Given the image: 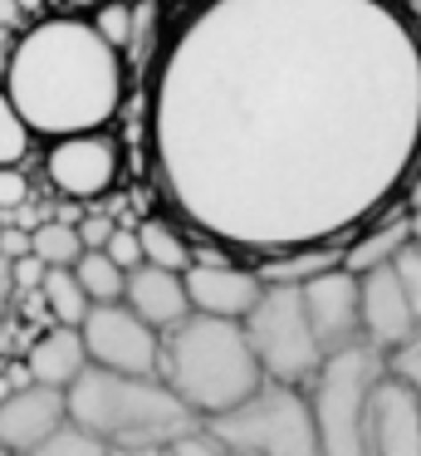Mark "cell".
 I'll use <instances>...</instances> for the list:
<instances>
[{"mask_svg": "<svg viewBox=\"0 0 421 456\" xmlns=\"http://www.w3.org/2000/svg\"><path fill=\"white\" fill-rule=\"evenodd\" d=\"M39 305L49 309V324L59 329H78L88 319V295L78 289L74 270H45V285H39Z\"/></svg>", "mask_w": 421, "mask_h": 456, "instance_id": "cell-19", "label": "cell"}, {"mask_svg": "<svg viewBox=\"0 0 421 456\" xmlns=\"http://www.w3.org/2000/svg\"><path fill=\"white\" fill-rule=\"evenodd\" d=\"M0 250H5L10 260L29 256V231H5V236H0Z\"/></svg>", "mask_w": 421, "mask_h": 456, "instance_id": "cell-32", "label": "cell"}, {"mask_svg": "<svg viewBox=\"0 0 421 456\" xmlns=\"http://www.w3.org/2000/svg\"><path fill=\"white\" fill-rule=\"evenodd\" d=\"M133 456H172V452H133Z\"/></svg>", "mask_w": 421, "mask_h": 456, "instance_id": "cell-35", "label": "cell"}, {"mask_svg": "<svg viewBox=\"0 0 421 456\" xmlns=\"http://www.w3.org/2000/svg\"><path fill=\"white\" fill-rule=\"evenodd\" d=\"M133 231H137V246H142V265L172 270V275L191 270V246H186L182 226H172V221H142Z\"/></svg>", "mask_w": 421, "mask_h": 456, "instance_id": "cell-18", "label": "cell"}, {"mask_svg": "<svg viewBox=\"0 0 421 456\" xmlns=\"http://www.w3.org/2000/svg\"><path fill=\"white\" fill-rule=\"evenodd\" d=\"M250 354L260 363L264 383H284V387H309L319 378V368L328 363L309 329L304 314L299 285H264V295L255 299V309L240 319Z\"/></svg>", "mask_w": 421, "mask_h": 456, "instance_id": "cell-7", "label": "cell"}, {"mask_svg": "<svg viewBox=\"0 0 421 456\" xmlns=\"http://www.w3.org/2000/svg\"><path fill=\"white\" fill-rule=\"evenodd\" d=\"M157 378L182 397L186 412L201 427L235 412L240 403H250L264 383L245 329L231 324V319H206V314H191L172 334H162Z\"/></svg>", "mask_w": 421, "mask_h": 456, "instance_id": "cell-4", "label": "cell"}, {"mask_svg": "<svg viewBox=\"0 0 421 456\" xmlns=\"http://www.w3.org/2000/svg\"><path fill=\"white\" fill-rule=\"evenodd\" d=\"M172 456H225V452H221V446H215V442H211V436H206V432H201V436H191V442H182V446H172Z\"/></svg>", "mask_w": 421, "mask_h": 456, "instance_id": "cell-31", "label": "cell"}, {"mask_svg": "<svg viewBox=\"0 0 421 456\" xmlns=\"http://www.w3.org/2000/svg\"><path fill=\"white\" fill-rule=\"evenodd\" d=\"M10 15H15V5H10V0H0V20H10Z\"/></svg>", "mask_w": 421, "mask_h": 456, "instance_id": "cell-34", "label": "cell"}, {"mask_svg": "<svg viewBox=\"0 0 421 456\" xmlns=\"http://www.w3.org/2000/svg\"><path fill=\"white\" fill-rule=\"evenodd\" d=\"M74 280H78V289L88 295V305H123L127 275L103 256V250H84L78 265H74Z\"/></svg>", "mask_w": 421, "mask_h": 456, "instance_id": "cell-21", "label": "cell"}, {"mask_svg": "<svg viewBox=\"0 0 421 456\" xmlns=\"http://www.w3.org/2000/svg\"><path fill=\"white\" fill-rule=\"evenodd\" d=\"M64 407H69V427L103 442L113 456L172 452V446L201 436V422L186 412V403L162 378L84 368L78 383L64 393Z\"/></svg>", "mask_w": 421, "mask_h": 456, "instance_id": "cell-3", "label": "cell"}, {"mask_svg": "<svg viewBox=\"0 0 421 456\" xmlns=\"http://www.w3.org/2000/svg\"><path fill=\"white\" fill-rule=\"evenodd\" d=\"M29 456H113V452H108L103 442H93L88 432H78V427H59V432L49 436V442H39Z\"/></svg>", "mask_w": 421, "mask_h": 456, "instance_id": "cell-23", "label": "cell"}, {"mask_svg": "<svg viewBox=\"0 0 421 456\" xmlns=\"http://www.w3.org/2000/svg\"><path fill=\"white\" fill-rule=\"evenodd\" d=\"M142 138L201 240L260 265L343 250L421 172V20L407 0H186Z\"/></svg>", "mask_w": 421, "mask_h": 456, "instance_id": "cell-1", "label": "cell"}, {"mask_svg": "<svg viewBox=\"0 0 421 456\" xmlns=\"http://www.w3.org/2000/svg\"><path fill=\"white\" fill-rule=\"evenodd\" d=\"M10 285H15L20 295H39V285H45V265H39L35 256H20L15 265H10Z\"/></svg>", "mask_w": 421, "mask_h": 456, "instance_id": "cell-29", "label": "cell"}, {"mask_svg": "<svg viewBox=\"0 0 421 456\" xmlns=\"http://www.w3.org/2000/svg\"><path fill=\"white\" fill-rule=\"evenodd\" d=\"M225 456H319L313 412L304 387L260 383L250 403L201 427Z\"/></svg>", "mask_w": 421, "mask_h": 456, "instance_id": "cell-6", "label": "cell"}, {"mask_svg": "<svg viewBox=\"0 0 421 456\" xmlns=\"http://www.w3.org/2000/svg\"><path fill=\"white\" fill-rule=\"evenodd\" d=\"M387 373V358L368 344H352L319 368L304 393L313 412L319 456H372V397Z\"/></svg>", "mask_w": 421, "mask_h": 456, "instance_id": "cell-5", "label": "cell"}, {"mask_svg": "<svg viewBox=\"0 0 421 456\" xmlns=\"http://www.w3.org/2000/svg\"><path fill=\"white\" fill-rule=\"evenodd\" d=\"M372 456H421V397L392 373L372 397Z\"/></svg>", "mask_w": 421, "mask_h": 456, "instance_id": "cell-14", "label": "cell"}, {"mask_svg": "<svg viewBox=\"0 0 421 456\" xmlns=\"http://www.w3.org/2000/svg\"><path fill=\"white\" fill-rule=\"evenodd\" d=\"M358 309H362V344L377 348L382 358L397 354L401 344H411L421 334L392 265L372 270V275H358Z\"/></svg>", "mask_w": 421, "mask_h": 456, "instance_id": "cell-12", "label": "cell"}, {"mask_svg": "<svg viewBox=\"0 0 421 456\" xmlns=\"http://www.w3.org/2000/svg\"><path fill=\"white\" fill-rule=\"evenodd\" d=\"M123 305L133 309V314L142 319L152 334H172L182 319H191V305H186L182 275H172V270H152V265L127 270Z\"/></svg>", "mask_w": 421, "mask_h": 456, "instance_id": "cell-15", "label": "cell"}, {"mask_svg": "<svg viewBox=\"0 0 421 456\" xmlns=\"http://www.w3.org/2000/svg\"><path fill=\"white\" fill-rule=\"evenodd\" d=\"M407 236H411V246H421V207L407 211Z\"/></svg>", "mask_w": 421, "mask_h": 456, "instance_id": "cell-33", "label": "cell"}, {"mask_svg": "<svg viewBox=\"0 0 421 456\" xmlns=\"http://www.w3.org/2000/svg\"><path fill=\"white\" fill-rule=\"evenodd\" d=\"M123 152L108 133H78V138H59L45 152V177L64 201H98L113 191Z\"/></svg>", "mask_w": 421, "mask_h": 456, "instance_id": "cell-9", "label": "cell"}, {"mask_svg": "<svg viewBox=\"0 0 421 456\" xmlns=\"http://www.w3.org/2000/svg\"><path fill=\"white\" fill-rule=\"evenodd\" d=\"M392 275H397L401 295H407L411 314H417V329H421V246L407 240V246L397 250V260H392Z\"/></svg>", "mask_w": 421, "mask_h": 456, "instance_id": "cell-24", "label": "cell"}, {"mask_svg": "<svg viewBox=\"0 0 421 456\" xmlns=\"http://www.w3.org/2000/svg\"><path fill=\"white\" fill-rule=\"evenodd\" d=\"M29 201V182L20 167H0V211H20Z\"/></svg>", "mask_w": 421, "mask_h": 456, "instance_id": "cell-28", "label": "cell"}, {"mask_svg": "<svg viewBox=\"0 0 421 456\" xmlns=\"http://www.w3.org/2000/svg\"><path fill=\"white\" fill-rule=\"evenodd\" d=\"M304 314L319 338L323 358L343 354V348L362 344V309H358V275H348L343 265H328L319 275H309L299 285Z\"/></svg>", "mask_w": 421, "mask_h": 456, "instance_id": "cell-10", "label": "cell"}, {"mask_svg": "<svg viewBox=\"0 0 421 456\" xmlns=\"http://www.w3.org/2000/svg\"><path fill=\"white\" fill-rule=\"evenodd\" d=\"M387 373L421 397V334L411 338V344H401L397 354H387Z\"/></svg>", "mask_w": 421, "mask_h": 456, "instance_id": "cell-25", "label": "cell"}, {"mask_svg": "<svg viewBox=\"0 0 421 456\" xmlns=\"http://www.w3.org/2000/svg\"><path fill=\"white\" fill-rule=\"evenodd\" d=\"M407 216H392V221H377V226H368L362 236H352L348 246L338 250V265L348 270V275H372V270L392 265L397 260V250L407 246Z\"/></svg>", "mask_w": 421, "mask_h": 456, "instance_id": "cell-17", "label": "cell"}, {"mask_svg": "<svg viewBox=\"0 0 421 456\" xmlns=\"http://www.w3.org/2000/svg\"><path fill=\"white\" fill-rule=\"evenodd\" d=\"M29 148H35V133L25 128V118H20L15 103L0 89V167H20L29 158Z\"/></svg>", "mask_w": 421, "mask_h": 456, "instance_id": "cell-22", "label": "cell"}, {"mask_svg": "<svg viewBox=\"0 0 421 456\" xmlns=\"http://www.w3.org/2000/svg\"><path fill=\"white\" fill-rule=\"evenodd\" d=\"M186 285V305L191 314L206 319H231L240 324L255 309V299L264 295V280L250 265H235V260H191V270L182 275Z\"/></svg>", "mask_w": 421, "mask_h": 456, "instance_id": "cell-11", "label": "cell"}, {"mask_svg": "<svg viewBox=\"0 0 421 456\" xmlns=\"http://www.w3.org/2000/svg\"><path fill=\"white\" fill-rule=\"evenodd\" d=\"M123 54L84 15H49L15 40L0 89L35 138L103 133L123 109Z\"/></svg>", "mask_w": 421, "mask_h": 456, "instance_id": "cell-2", "label": "cell"}, {"mask_svg": "<svg viewBox=\"0 0 421 456\" xmlns=\"http://www.w3.org/2000/svg\"><path fill=\"white\" fill-rule=\"evenodd\" d=\"M59 427H69V407H64V393H54V387L25 383V387H10L5 403H0V446L10 456H29Z\"/></svg>", "mask_w": 421, "mask_h": 456, "instance_id": "cell-13", "label": "cell"}, {"mask_svg": "<svg viewBox=\"0 0 421 456\" xmlns=\"http://www.w3.org/2000/svg\"><path fill=\"white\" fill-rule=\"evenodd\" d=\"M0 456H10V452H5V446H0Z\"/></svg>", "mask_w": 421, "mask_h": 456, "instance_id": "cell-36", "label": "cell"}, {"mask_svg": "<svg viewBox=\"0 0 421 456\" xmlns=\"http://www.w3.org/2000/svg\"><path fill=\"white\" fill-rule=\"evenodd\" d=\"M84 368H88V354H84L78 329L49 324L45 334H35V344L25 348V378L39 387H54V393H69Z\"/></svg>", "mask_w": 421, "mask_h": 456, "instance_id": "cell-16", "label": "cell"}, {"mask_svg": "<svg viewBox=\"0 0 421 456\" xmlns=\"http://www.w3.org/2000/svg\"><path fill=\"white\" fill-rule=\"evenodd\" d=\"M74 231H78V240H84V250H103L108 236L117 231V221H108V216H84V221H74Z\"/></svg>", "mask_w": 421, "mask_h": 456, "instance_id": "cell-30", "label": "cell"}, {"mask_svg": "<svg viewBox=\"0 0 421 456\" xmlns=\"http://www.w3.org/2000/svg\"><path fill=\"white\" fill-rule=\"evenodd\" d=\"M103 256L113 260V265L123 270V275H127V270H137V265H142V246H137V231H133V226H117L113 236H108Z\"/></svg>", "mask_w": 421, "mask_h": 456, "instance_id": "cell-27", "label": "cell"}, {"mask_svg": "<svg viewBox=\"0 0 421 456\" xmlns=\"http://www.w3.org/2000/svg\"><path fill=\"white\" fill-rule=\"evenodd\" d=\"M93 30L103 35V40L113 45L117 54H123L127 35H133V11H127V5H103V11L93 15Z\"/></svg>", "mask_w": 421, "mask_h": 456, "instance_id": "cell-26", "label": "cell"}, {"mask_svg": "<svg viewBox=\"0 0 421 456\" xmlns=\"http://www.w3.org/2000/svg\"><path fill=\"white\" fill-rule=\"evenodd\" d=\"M78 338H84L88 368L157 378V363H162V334H152L127 305H93L88 319L78 324Z\"/></svg>", "mask_w": 421, "mask_h": 456, "instance_id": "cell-8", "label": "cell"}, {"mask_svg": "<svg viewBox=\"0 0 421 456\" xmlns=\"http://www.w3.org/2000/svg\"><path fill=\"white\" fill-rule=\"evenodd\" d=\"M29 256L39 260L45 270H74L78 256H84V240H78L74 221H39L29 231Z\"/></svg>", "mask_w": 421, "mask_h": 456, "instance_id": "cell-20", "label": "cell"}]
</instances>
